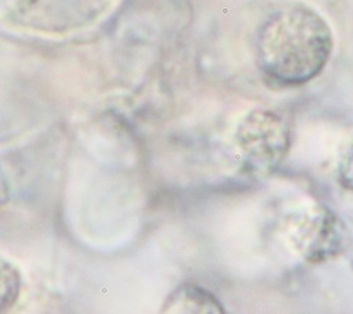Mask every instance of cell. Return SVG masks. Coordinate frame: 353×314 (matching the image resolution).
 I'll return each mask as SVG.
<instances>
[{"mask_svg": "<svg viewBox=\"0 0 353 314\" xmlns=\"http://www.w3.org/2000/svg\"><path fill=\"white\" fill-rule=\"evenodd\" d=\"M332 47L328 23L301 3H285L273 10L256 40L260 70L284 85L315 78L327 66Z\"/></svg>", "mask_w": 353, "mask_h": 314, "instance_id": "1", "label": "cell"}, {"mask_svg": "<svg viewBox=\"0 0 353 314\" xmlns=\"http://www.w3.org/2000/svg\"><path fill=\"white\" fill-rule=\"evenodd\" d=\"M236 145L250 173L266 175L283 161L290 148V128L276 113L256 110L239 125Z\"/></svg>", "mask_w": 353, "mask_h": 314, "instance_id": "2", "label": "cell"}, {"mask_svg": "<svg viewBox=\"0 0 353 314\" xmlns=\"http://www.w3.org/2000/svg\"><path fill=\"white\" fill-rule=\"evenodd\" d=\"M164 310L171 313H223L218 299L196 284H184L176 289Z\"/></svg>", "mask_w": 353, "mask_h": 314, "instance_id": "3", "label": "cell"}, {"mask_svg": "<svg viewBox=\"0 0 353 314\" xmlns=\"http://www.w3.org/2000/svg\"><path fill=\"white\" fill-rule=\"evenodd\" d=\"M338 176L343 187L353 191V136L342 150L338 163Z\"/></svg>", "mask_w": 353, "mask_h": 314, "instance_id": "4", "label": "cell"}]
</instances>
